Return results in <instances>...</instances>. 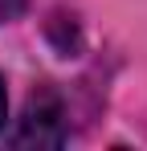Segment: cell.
<instances>
[{
    "label": "cell",
    "instance_id": "2",
    "mask_svg": "<svg viewBox=\"0 0 147 151\" xmlns=\"http://www.w3.org/2000/svg\"><path fill=\"white\" fill-rule=\"evenodd\" d=\"M21 8H24V0H0V25L12 21V17H21Z\"/></svg>",
    "mask_w": 147,
    "mask_h": 151
},
{
    "label": "cell",
    "instance_id": "3",
    "mask_svg": "<svg viewBox=\"0 0 147 151\" xmlns=\"http://www.w3.org/2000/svg\"><path fill=\"white\" fill-rule=\"evenodd\" d=\"M4 119H8V90H4V78H0V131H4Z\"/></svg>",
    "mask_w": 147,
    "mask_h": 151
},
{
    "label": "cell",
    "instance_id": "1",
    "mask_svg": "<svg viewBox=\"0 0 147 151\" xmlns=\"http://www.w3.org/2000/svg\"><path fill=\"white\" fill-rule=\"evenodd\" d=\"M61 143H66V110L53 90H41L24 106L12 131V147H61Z\"/></svg>",
    "mask_w": 147,
    "mask_h": 151
}]
</instances>
